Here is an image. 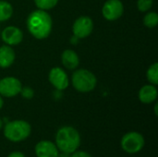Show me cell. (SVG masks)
<instances>
[{
    "label": "cell",
    "mask_w": 158,
    "mask_h": 157,
    "mask_svg": "<svg viewBox=\"0 0 158 157\" xmlns=\"http://www.w3.org/2000/svg\"><path fill=\"white\" fill-rule=\"evenodd\" d=\"M27 27L30 33L36 39L46 38L52 30V19L43 9L31 12L27 19Z\"/></svg>",
    "instance_id": "1"
},
{
    "label": "cell",
    "mask_w": 158,
    "mask_h": 157,
    "mask_svg": "<svg viewBox=\"0 0 158 157\" xmlns=\"http://www.w3.org/2000/svg\"><path fill=\"white\" fill-rule=\"evenodd\" d=\"M81 136L72 127L60 128L56 136V145L61 152L72 154L80 147Z\"/></svg>",
    "instance_id": "2"
},
{
    "label": "cell",
    "mask_w": 158,
    "mask_h": 157,
    "mask_svg": "<svg viewBox=\"0 0 158 157\" xmlns=\"http://www.w3.org/2000/svg\"><path fill=\"white\" fill-rule=\"evenodd\" d=\"M31 131V125L24 120L9 121L4 128L5 137L12 143H19L26 140L30 136Z\"/></svg>",
    "instance_id": "3"
},
{
    "label": "cell",
    "mask_w": 158,
    "mask_h": 157,
    "mask_svg": "<svg viewBox=\"0 0 158 157\" xmlns=\"http://www.w3.org/2000/svg\"><path fill=\"white\" fill-rule=\"evenodd\" d=\"M72 84L77 91L81 93H88L95 88L96 78L89 70L79 69L72 75Z\"/></svg>",
    "instance_id": "4"
},
{
    "label": "cell",
    "mask_w": 158,
    "mask_h": 157,
    "mask_svg": "<svg viewBox=\"0 0 158 157\" xmlns=\"http://www.w3.org/2000/svg\"><path fill=\"white\" fill-rule=\"evenodd\" d=\"M120 145L126 153L131 155L137 154L144 146V138L141 133L131 131L122 137Z\"/></svg>",
    "instance_id": "5"
},
{
    "label": "cell",
    "mask_w": 158,
    "mask_h": 157,
    "mask_svg": "<svg viewBox=\"0 0 158 157\" xmlns=\"http://www.w3.org/2000/svg\"><path fill=\"white\" fill-rule=\"evenodd\" d=\"M94 23L91 18L87 16H81L78 18L73 24V33L78 39L88 37L93 31Z\"/></svg>",
    "instance_id": "6"
},
{
    "label": "cell",
    "mask_w": 158,
    "mask_h": 157,
    "mask_svg": "<svg viewBox=\"0 0 158 157\" xmlns=\"http://www.w3.org/2000/svg\"><path fill=\"white\" fill-rule=\"evenodd\" d=\"M20 81L13 77H6L0 81V94L5 97H14L20 93Z\"/></svg>",
    "instance_id": "7"
},
{
    "label": "cell",
    "mask_w": 158,
    "mask_h": 157,
    "mask_svg": "<svg viewBox=\"0 0 158 157\" xmlns=\"http://www.w3.org/2000/svg\"><path fill=\"white\" fill-rule=\"evenodd\" d=\"M124 6L120 0H108L105 3L102 13L107 20H115L123 14Z\"/></svg>",
    "instance_id": "8"
},
{
    "label": "cell",
    "mask_w": 158,
    "mask_h": 157,
    "mask_svg": "<svg viewBox=\"0 0 158 157\" xmlns=\"http://www.w3.org/2000/svg\"><path fill=\"white\" fill-rule=\"evenodd\" d=\"M49 81L57 90H65L69 86V78L60 68H54L49 73Z\"/></svg>",
    "instance_id": "9"
},
{
    "label": "cell",
    "mask_w": 158,
    "mask_h": 157,
    "mask_svg": "<svg viewBox=\"0 0 158 157\" xmlns=\"http://www.w3.org/2000/svg\"><path fill=\"white\" fill-rule=\"evenodd\" d=\"M58 148L50 141H41L35 145V155L37 157H57Z\"/></svg>",
    "instance_id": "10"
},
{
    "label": "cell",
    "mask_w": 158,
    "mask_h": 157,
    "mask_svg": "<svg viewBox=\"0 0 158 157\" xmlns=\"http://www.w3.org/2000/svg\"><path fill=\"white\" fill-rule=\"evenodd\" d=\"M2 40L8 45H16L19 44L23 38L22 31L14 26H9L4 29L2 31Z\"/></svg>",
    "instance_id": "11"
},
{
    "label": "cell",
    "mask_w": 158,
    "mask_h": 157,
    "mask_svg": "<svg viewBox=\"0 0 158 157\" xmlns=\"http://www.w3.org/2000/svg\"><path fill=\"white\" fill-rule=\"evenodd\" d=\"M157 97V90L153 85H145L139 92V99L143 104H151Z\"/></svg>",
    "instance_id": "12"
},
{
    "label": "cell",
    "mask_w": 158,
    "mask_h": 157,
    "mask_svg": "<svg viewBox=\"0 0 158 157\" xmlns=\"http://www.w3.org/2000/svg\"><path fill=\"white\" fill-rule=\"evenodd\" d=\"M15 60L14 50L8 45H3L0 47V67L3 68H8Z\"/></svg>",
    "instance_id": "13"
},
{
    "label": "cell",
    "mask_w": 158,
    "mask_h": 157,
    "mask_svg": "<svg viewBox=\"0 0 158 157\" xmlns=\"http://www.w3.org/2000/svg\"><path fill=\"white\" fill-rule=\"evenodd\" d=\"M62 63L68 69H75L80 63L78 55L73 50H65L61 56Z\"/></svg>",
    "instance_id": "14"
},
{
    "label": "cell",
    "mask_w": 158,
    "mask_h": 157,
    "mask_svg": "<svg viewBox=\"0 0 158 157\" xmlns=\"http://www.w3.org/2000/svg\"><path fill=\"white\" fill-rule=\"evenodd\" d=\"M13 13L12 6L6 1H0V21H5L10 19Z\"/></svg>",
    "instance_id": "15"
},
{
    "label": "cell",
    "mask_w": 158,
    "mask_h": 157,
    "mask_svg": "<svg viewBox=\"0 0 158 157\" xmlns=\"http://www.w3.org/2000/svg\"><path fill=\"white\" fill-rule=\"evenodd\" d=\"M147 79L148 81L154 84H158V64L155 63L153 64L147 70Z\"/></svg>",
    "instance_id": "16"
},
{
    "label": "cell",
    "mask_w": 158,
    "mask_h": 157,
    "mask_svg": "<svg viewBox=\"0 0 158 157\" xmlns=\"http://www.w3.org/2000/svg\"><path fill=\"white\" fill-rule=\"evenodd\" d=\"M143 23L148 28H154L158 23V15L156 12H150L145 15L143 19Z\"/></svg>",
    "instance_id": "17"
},
{
    "label": "cell",
    "mask_w": 158,
    "mask_h": 157,
    "mask_svg": "<svg viewBox=\"0 0 158 157\" xmlns=\"http://www.w3.org/2000/svg\"><path fill=\"white\" fill-rule=\"evenodd\" d=\"M38 8L45 10L53 8L58 2V0H34Z\"/></svg>",
    "instance_id": "18"
},
{
    "label": "cell",
    "mask_w": 158,
    "mask_h": 157,
    "mask_svg": "<svg viewBox=\"0 0 158 157\" xmlns=\"http://www.w3.org/2000/svg\"><path fill=\"white\" fill-rule=\"evenodd\" d=\"M153 6V0H138L137 6L140 11L145 12L149 10Z\"/></svg>",
    "instance_id": "19"
},
{
    "label": "cell",
    "mask_w": 158,
    "mask_h": 157,
    "mask_svg": "<svg viewBox=\"0 0 158 157\" xmlns=\"http://www.w3.org/2000/svg\"><path fill=\"white\" fill-rule=\"evenodd\" d=\"M20 93L22 95V97L26 98V99H31L33 97V90L30 87H24V88H21L20 90Z\"/></svg>",
    "instance_id": "20"
},
{
    "label": "cell",
    "mask_w": 158,
    "mask_h": 157,
    "mask_svg": "<svg viewBox=\"0 0 158 157\" xmlns=\"http://www.w3.org/2000/svg\"><path fill=\"white\" fill-rule=\"evenodd\" d=\"M70 157H92L90 154H88L87 152H83V151H75L74 153H72V155Z\"/></svg>",
    "instance_id": "21"
},
{
    "label": "cell",
    "mask_w": 158,
    "mask_h": 157,
    "mask_svg": "<svg viewBox=\"0 0 158 157\" xmlns=\"http://www.w3.org/2000/svg\"><path fill=\"white\" fill-rule=\"evenodd\" d=\"M7 157H25V155L20 152H13Z\"/></svg>",
    "instance_id": "22"
},
{
    "label": "cell",
    "mask_w": 158,
    "mask_h": 157,
    "mask_svg": "<svg viewBox=\"0 0 158 157\" xmlns=\"http://www.w3.org/2000/svg\"><path fill=\"white\" fill-rule=\"evenodd\" d=\"M57 157H70V154L64 153V152H62V154H59V153H58V155H57Z\"/></svg>",
    "instance_id": "23"
},
{
    "label": "cell",
    "mask_w": 158,
    "mask_h": 157,
    "mask_svg": "<svg viewBox=\"0 0 158 157\" xmlns=\"http://www.w3.org/2000/svg\"><path fill=\"white\" fill-rule=\"evenodd\" d=\"M3 105H4V101H3V99H2V97L0 96V109L3 107Z\"/></svg>",
    "instance_id": "24"
},
{
    "label": "cell",
    "mask_w": 158,
    "mask_h": 157,
    "mask_svg": "<svg viewBox=\"0 0 158 157\" xmlns=\"http://www.w3.org/2000/svg\"><path fill=\"white\" fill-rule=\"evenodd\" d=\"M155 113H156V115H157V104L155 105Z\"/></svg>",
    "instance_id": "25"
},
{
    "label": "cell",
    "mask_w": 158,
    "mask_h": 157,
    "mask_svg": "<svg viewBox=\"0 0 158 157\" xmlns=\"http://www.w3.org/2000/svg\"><path fill=\"white\" fill-rule=\"evenodd\" d=\"M2 127H3V121L0 119V130L2 129Z\"/></svg>",
    "instance_id": "26"
}]
</instances>
